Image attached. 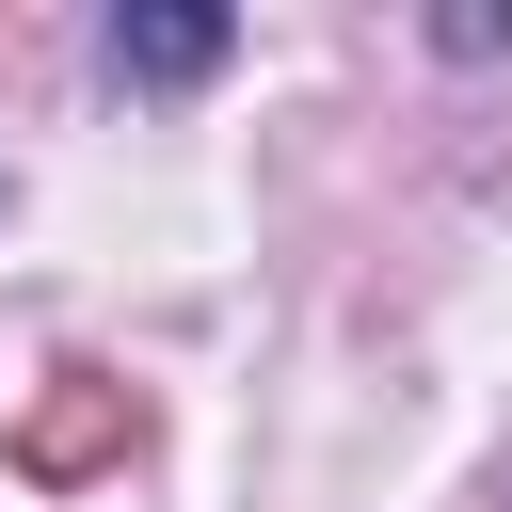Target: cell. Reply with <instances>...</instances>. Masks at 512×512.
<instances>
[{
	"instance_id": "6da1fadb",
	"label": "cell",
	"mask_w": 512,
	"mask_h": 512,
	"mask_svg": "<svg viewBox=\"0 0 512 512\" xmlns=\"http://www.w3.org/2000/svg\"><path fill=\"white\" fill-rule=\"evenodd\" d=\"M112 64H128V80H208V64H224V16L144 0V16H112Z\"/></svg>"
},
{
	"instance_id": "7a4b0ae2",
	"label": "cell",
	"mask_w": 512,
	"mask_h": 512,
	"mask_svg": "<svg viewBox=\"0 0 512 512\" xmlns=\"http://www.w3.org/2000/svg\"><path fill=\"white\" fill-rule=\"evenodd\" d=\"M96 448H128V384H64V400L32 416V464H48V480L96 464Z\"/></svg>"
}]
</instances>
